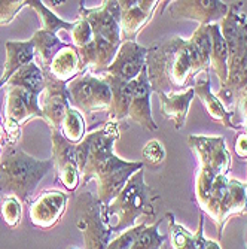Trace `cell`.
<instances>
[{
	"instance_id": "cell-1",
	"label": "cell",
	"mask_w": 247,
	"mask_h": 249,
	"mask_svg": "<svg viewBox=\"0 0 247 249\" xmlns=\"http://www.w3.org/2000/svg\"><path fill=\"white\" fill-rule=\"evenodd\" d=\"M188 145L198 158L195 198L198 206L214 222L219 237L232 215L247 212V184L228 176L231 154L225 139L191 134Z\"/></svg>"
},
{
	"instance_id": "cell-2",
	"label": "cell",
	"mask_w": 247,
	"mask_h": 249,
	"mask_svg": "<svg viewBox=\"0 0 247 249\" xmlns=\"http://www.w3.org/2000/svg\"><path fill=\"white\" fill-rule=\"evenodd\" d=\"M212 40L209 26H199L191 39L170 36L148 48L146 71L152 93H181L192 88L201 72L209 73Z\"/></svg>"
},
{
	"instance_id": "cell-3",
	"label": "cell",
	"mask_w": 247,
	"mask_h": 249,
	"mask_svg": "<svg viewBox=\"0 0 247 249\" xmlns=\"http://www.w3.org/2000/svg\"><path fill=\"white\" fill-rule=\"evenodd\" d=\"M119 138V124L107 121L103 128L88 134V154L82 169L83 180L97 179V193L103 205H109L119 191L125 187L127 180L140 169L143 161H124L114 152V145Z\"/></svg>"
},
{
	"instance_id": "cell-4",
	"label": "cell",
	"mask_w": 247,
	"mask_h": 249,
	"mask_svg": "<svg viewBox=\"0 0 247 249\" xmlns=\"http://www.w3.org/2000/svg\"><path fill=\"white\" fill-rule=\"evenodd\" d=\"M219 26L228 50V81L216 97L234 114L238 96L247 87V15L243 12V3H231Z\"/></svg>"
},
{
	"instance_id": "cell-5",
	"label": "cell",
	"mask_w": 247,
	"mask_h": 249,
	"mask_svg": "<svg viewBox=\"0 0 247 249\" xmlns=\"http://www.w3.org/2000/svg\"><path fill=\"white\" fill-rule=\"evenodd\" d=\"M82 19L93 29V42L79 50L82 67H91L96 72H104L114 61L121 43V8L119 2H103L100 8H81Z\"/></svg>"
},
{
	"instance_id": "cell-6",
	"label": "cell",
	"mask_w": 247,
	"mask_h": 249,
	"mask_svg": "<svg viewBox=\"0 0 247 249\" xmlns=\"http://www.w3.org/2000/svg\"><path fill=\"white\" fill-rule=\"evenodd\" d=\"M158 198L160 194L145 182V170L140 169L134 173L119 194L106 206L114 234L136 227V221L140 216L153 221L156 216L153 203Z\"/></svg>"
},
{
	"instance_id": "cell-7",
	"label": "cell",
	"mask_w": 247,
	"mask_h": 249,
	"mask_svg": "<svg viewBox=\"0 0 247 249\" xmlns=\"http://www.w3.org/2000/svg\"><path fill=\"white\" fill-rule=\"evenodd\" d=\"M51 164V161H37L18 149L11 152L0 164V193L27 200Z\"/></svg>"
},
{
	"instance_id": "cell-8",
	"label": "cell",
	"mask_w": 247,
	"mask_h": 249,
	"mask_svg": "<svg viewBox=\"0 0 247 249\" xmlns=\"http://www.w3.org/2000/svg\"><path fill=\"white\" fill-rule=\"evenodd\" d=\"M78 227L83 233L86 249H107L114 239L106 205L91 193H82L78 200Z\"/></svg>"
},
{
	"instance_id": "cell-9",
	"label": "cell",
	"mask_w": 247,
	"mask_h": 249,
	"mask_svg": "<svg viewBox=\"0 0 247 249\" xmlns=\"http://www.w3.org/2000/svg\"><path fill=\"white\" fill-rule=\"evenodd\" d=\"M70 96L75 105L86 114L107 112L112 106V91L103 78L83 75L70 85Z\"/></svg>"
},
{
	"instance_id": "cell-10",
	"label": "cell",
	"mask_w": 247,
	"mask_h": 249,
	"mask_svg": "<svg viewBox=\"0 0 247 249\" xmlns=\"http://www.w3.org/2000/svg\"><path fill=\"white\" fill-rule=\"evenodd\" d=\"M230 5L219 0H177L168 5V12L176 19H194L199 26H209L227 15Z\"/></svg>"
},
{
	"instance_id": "cell-11",
	"label": "cell",
	"mask_w": 247,
	"mask_h": 249,
	"mask_svg": "<svg viewBox=\"0 0 247 249\" xmlns=\"http://www.w3.org/2000/svg\"><path fill=\"white\" fill-rule=\"evenodd\" d=\"M146 57L148 48L142 47V45L136 42L124 40L114 61H112V64L103 73L115 76L125 82L134 81L146 67Z\"/></svg>"
},
{
	"instance_id": "cell-12",
	"label": "cell",
	"mask_w": 247,
	"mask_h": 249,
	"mask_svg": "<svg viewBox=\"0 0 247 249\" xmlns=\"http://www.w3.org/2000/svg\"><path fill=\"white\" fill-rule=\"evenodd\" d=\"M163 2L156 0H122L121 8V37L124 40L134 42L137 35L145 29V26L152 19L156 8Z\"/></svg>"
},
{
	"instance_id": "cell-13",
	"label": "cell",
	"mask_w": 247,
	"mask_h": 249,
	"mask_svg": "<svg viewBox=\"0 0 247 249\" xmlns=\"http://www.w3.org/2000/svg\"><path fill=\"white\" fill-rule=\"evenodd\" d=\"M150 94H152V88L148 79V71L145 67L140 72V75L134 79V93H132V100L130 105L127 121L136 123L148 131H155L158 130V124L155 123L152 117Z\"/></svg>"
},
{
	"instance_id": "cell-14",
	"label": "cell",
	"mask_w": 247,
	"mask_h": 249,
	"mask_svg": "<svg viewBox=\"0 0 247 249\" xmlns=\"http://www.w3.org/2000/svg\"><path fill=\"white\" fill-rule=\"evenodd\" d=\"M54 143H55V158L57 172L61 179V184L67 190H75L79 182V161L76 146L70 145L58 133H54Z\"/></svg>"
},
{
	"instance_id": "cell-15",
	"label": "cell",
	"mask_w": 247,
	"mask_h": 249,
	"mask_svg": "<svg viewBox=\"0 0 247 249\" xmlns=\"http://www.w3.org/2000/svg\"><path fill=\"white\" fill-rule=\"evenodd\" d=\"M67 196L60 191L43 193L30 208L32 222L40 229H49L60 219L66 209Z\"/></svg>"
},
{
	"instance_id": "cell-16",
	"label": "cell",
	"mask_w": 247,
	"mask_h": 249,
	"mask_svg": "<svg viewBox=\"0 0 247 249\" xmlns=\"http://www.w3.org/2000/svg\"><path fill=\"white\" fill-rule=\"evenodd\" d=\"M170 221L168 234L171 249H220V245L204 237V216L199 218V227L197 233L188 231L183 225L177 224L171 213L165 215Z\"/></svg>"
},
{
	"instance_id": "cell-17",
	"label": "cell",
	"mask_w": 247,
	"mask_h": 249,
	"mask_svg": "<svg viewBox=\"0 0 247 249\" xmlns=\"http://www.w3.org/2000/svg\"><path fill=\"white\" fill-rule=\"evenodd\" d=\"M194 93L195 96L201 100V103L204 105V109L209 114V117L222 124L223 127L227 128H234V130H241L240 124H234L232 117L234 114L228 112L223 105L220 103V100L212 93V87H210V76L207 75L206 78H197L195 84H194Z\"/></svg>"
},
{
	"instance_id": "cell-18",
	"label": "cell",
	"mask_w": 247,
	"mask_h": 249,
	"mask_svg": "<svg viewBox=\"0 0 247 249\" xmlns=\"http://www.w3.org/2000/svg\"><path fill=\"white\" fill-rule=\"evenodd\" d=\"M103 75V79L106 84L110 87L112 91V106L109 110L107 121L112 123H121L128 120V110L132 100V93H134V81L125 82L122 79H118L110 75Z\"/></svg>"
},
{
	"instance_id": "cell-19",
	"label": "cell",
	"mask_w": 247,
	"mask_h": 249,
	"mask_svg": "<svg viewBox=\"0 0 247 249\" xmlns=\"http://www.w3.org/2000/svg\"><path fill=\"white\" fill-rule=\"evenodd\" d=\"M158 96L161 100L163 115L174 124L176 130H181L185 125L191 102L195 96L194 88H188L186 91L173 93V94L158 93Z\"/></svg>"
},
{
	"instance_id": "cell-20",
	"label": "cell",
	"mask_w": 247,
	"mask_h": 249,
	"mask_svg": "<svg viewBox=\"0 0 247 249\" xmlns=\"http://www.w3.org/2000/svg\"><path fill=\"white\" fill-rule=\"evenodd\" d=\"M209 33L212 40V51H210V67L219 78L220 87L225 85L228 81V50L225 39L222 36L220 26L217 22L209 24Z\"/></svg>"
},
{
	"instance_id": "cell-21",
	"label": "cell",
	"mask_w": 247,
	"mask_h": 249,
	"mask_svg": "<svg viewBox=\"0 0 247 249\" xmlns=\"http://www.w3.org/2000/svg\"><path fill=\"white\" fill-rule=\"evenodd\" d=\"M49 64H51V72L57 79L67 81V79L73 78L79 71L78 50L70 48V47L61 48Z\"/></svg>"
},
{
	"instance_id": "cell-22",
	"label": "cell",
	"mask_w": 247,
	"mask_h": 249,
	"mask_svg": "<svg viewBox=\"0 0 247 249\" xmlns=\"http://www.w3.org/2000/svg\"><path fill=\"white\" fill-rule=\"evenodd\" d=\"M33 55H34V43L33 40L32 42H18V43H14V42H9L8 43V61H6V72H5V76L2 79V82L11 76V73H14L18 67H24L27 64L32 63L33 60Z\"/></svg>"
},
{
	"instance_id": "cell-23",
	"label": "cell",
	"mask_w": 247,
	"mask_h": 249,
	"mask_svg": "<svg viewBox=\"0 0 247 249\" xmlns=\"http://www.w3.org/2000/svg\"><path fill=\"white\" fill-rule=\"evenodd\" d=\"M63 133L64 138L69 142H79L85 133V123L82 115L75 109H69L63 121Z\"/></svg>"
},
{
	"instance_id": "cell-24",
	"label": "cell",
	"mask_w": 247,
	"mask_h": 249,
	"mask_svg": "<svg viewBox=\"0 0 247 249\" xmlns=\"http://www.w3.org/2000/svg\"><path fill=\"white\" fill-rule=\"evenodd\" d=\"M142 155H143V164L150 166V167H158L165 160L164 145L160 141L152 139L145 145Z\"/></svg>"
},
{
	"instance_id": "cell-25",
	"label": "cell",
	"mask_w": 247,
	"mask_h": 249,
	"mask_svg": "<svg viewBox=\"0 0 247 249\" xmlns=\"http://www.w3.org/2000/svg\"><path fill=\"white\" fill-rule=\"evenodd\" d=\"M145 224H148V222H143L140 225H136V227L128 229V230L119 233L116 237L112 239V242L109 243L107 249H136L137 236L143 230Z\"/></svg>"
},
{
	"instance_id": "cell-26",
	"label": "cell",
	"mask_w": 247,
	"mask_h": 249,
	"mask_svg": "<svg viewBox=\"0 0 247 249\" xmlns=\"http://www.w3.org/2000/svg\"><path fill=\"white\" fill-rule=\"evenodd\" d=\"M72 36H73L75 43L79 47V50H83L93 42V29L88 24V21L81 19L78 24L75 22V26L72 29Z\"/></svg>"
},
{
	"instance_id": "cell-27",
	"label": "cell",
	"mask_w": 247,
	"mask_h": 249,
	"mask_svg": "<svg viewBox=\"0 0 247 249\" xmlns=\"http://www.w3.org/2000/svg\"><path fill=\"white\" fill-rule=\"evenodd\" d=\"M2 215H3V219L11 225V227H15V225L19 224L21 205L15 197H6L5 198L3 206H2Z\"/></svg>"
},
{
	"instance_id": "cell-28",
	"label": "cell",
	"mask_w": 247,
	"mask_h": 249,
	"mask_svg": "<svg viewBox=\"0 0 247 249\" xmlns=\"http://www.w3.org/2000/svg\"><path fill=\"white\" fill-rule=\"evenodd\" d=\"M240 110V115H241V130L247 134V87L241 91V94L238 96V100H237V107Z\"/></svg>"
},
{
	"instance_id": "cell-29",
	"label": "cell",
	"mask_w": 247,
	"mask_h": 249,
	"mask_svg": "<svg viewBox=\"0 0 247 249\" xmlns=\"http://www.w3.org/2000/svg\"><path fill=\"white\" fill-rule=\"evenodd\" d=\"M234 151L237 154V157L247 158V134L244 131H240L235 138V143H234Z\"/></svg>"
},
{
	"instance_id": "cell-30",
	"label": "cell",
	"mask_w": 247,
	"mask_h": 249,
	"mask_svg": "<svg viewBox=\"0 0 247 249\" xmlns=\"http://www.w3.org/2000/svg\"><path fill=\"white\" fill-rule=\"evenodd\" d=\"M164 249H170V248H164Z\"/></svg>"
}]
</instances>
